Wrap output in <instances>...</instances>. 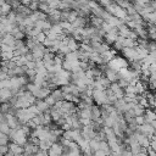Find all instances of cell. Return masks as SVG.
Listing matches in <instances>:
<instances>
[{"label":"cell","mask_w":156,"mask_h":156,"mask_svg":"<svg viewBox=\"0 0 156 156\" xmlns=\"http://www.w3.org/2000/svg\"><path fill=\"white\" fill-rule=\"evenodd\" d=\"M50 95H51V98L56 102L57 101H63V93L61 91V89H54V90H51Z\"/></svg>","instance_id":"obj_13"},{"label":"cell","mask_w":156,"mask_h":156,"mask_svg":"<svg viewBox=\"0 0 156 156\" xmlns=\"http://www.w3.org/2000/svg\"><path fill=\"white\" fill-rule=\"evenodd\" d=\"M0 84L2 88H6V89H10L11 88V83H10V79H5V80H0Z\"/></svg>","instance_id":"obj_27"},{"label":"cell","mask_w":156,"mask_h":156,"mask_svg":"<svg viewBox=\"0 0 156 156\" xmlns=\"http://www.w3.org/2000/svg\"><path fill=\"white\" fill-rule=\"evenodd\" d=\"M22 147H23V154H27V155H35L39 151L38 145H34L29 141H27Z\"/></svg>","instance_id":"obj_5"},{"label":"cell","mask_w":156,"mask_h":156,"mask_svg":"<svg viewBox=\"0 0 156 156\" xmlns=\"http://www.w3.org/2000/svg\"><path fill=\"white\" fill-rule=\"evenodd\" d=\"M27 110H28V112H29V113H32V115H33L34 117L39 115V111L37 110V107H35V105H30V106H29V107H28Z\"/></svg>","instance_id":"obj_24"},{"label":"cell","mask_w":156,"mask_h":156,"mask_svg":"<svg viewBox=\"0 0 156 156\" xmlns=\"http://www.w3.org/2000/svg\"><path fill=\"white\" fill-rule=\"evenodd\" d=\"M12 57H13V52H2L1 54L2 61H10V60H12Z\"/></svg>","instance_id":"obj_22"},{"label":"cell","mask_w":156,"mask_h":156,"mask_svg":"<svg viewBox=\"0 0 156 156\" xmlns=\"http://www.w3.org/2000/svg\"><path fill=\"white\" fill-rule=\"evenodd\" d=\"M0 51H1V54L2 52H13L12 48H10L7 45H4V44H0Z\"/></svg>","instance_id":"obj_25"},{"label":"cell","mask_w":156,"mask_h":156,"mask_svg":"<svg viewBox=\"0 0 156 156\" xmlns=\"http://www.w3.org/2000/svg\"><path fill=\"white\" fill-rule=\"evenodd\" d=\"M7 146H9V151L12 152L15 156H20V155L23 154V147L20 146V145H17V144L10 143V144H7Z\"/></svg>","instance_id":"obj_9"},{"label":"cell","mask_w":156,"mask_h":156,"mask_svg":"<svg viewBox=\"0 0 156 156\" xmlns=\"http://www.w3.org/2000/svg\"><path fill=\"white\" fill-rule=\"evenodd\" d=\"M0 58H1V51H0Z\"/></svg>","instance_id":"obj_35"},{"label":"cell","mask_w":156,"mask_h":156,"mask_svg":"<svg viewBox=\"0 0 156 156\" xmlns=\"http://www.w3.org/2000/svg\"><path fill=\"white\" fill-rule=\"evenodd\" d=\"M67 46L71 50V52L72 51H78V49H79V44L71 37H67Z\"/></svg>","instance_id":"obj_12"},{"label":"cell","mask_w":156,"mask_h":156,"mask_svg":"<svg viewBox=\"0 0 156 156\" xmlns=\"http://www.w3.org/2000/svg\"><path fill=\"white\" fill-rule=\"evenodd\" d=\"M23 46H26V44H24V41H23V40H16V41H15V44H13L12 50L15 51V50H18V49H21V48H23Z\"/></svg>","instance_id":"obj_21"},{"label":"cell","mask_w":156,"mask_h":156,"mask_svg":"<svg viewBox=\"0 0 156 156\" xmlns=\"http://www.w3.org/2000/svg\"><path fill=\"white\" fill-rule=\"evenodd\" d=\"M34 156H48V151H44V150H39Z\"/></svg>","instance_id":"obj_30"},{"label":"cell","mask_w":156,"mask_h":156,"mask_svg":"<svg viewBox=\"0 0 156 156\" xmlns=\"http://www.w3.org/2000/svg\"><path fill=\"white\" fill-rule=\"evenodd\" d=\"M63 60L65 61H68V62H76L78 61V51H72L67 55L63 56Z\"/></svg>","instance_id":"obj_14"},{"label":"cell","mask_w":156,"mask_h":156,"mask_svg":"<svg viewBox=\"0 0 156 156\" xmlns=\"http://www.w3.org/2000/svg\"><path fill=\"white\" fill-rule=\"evenodd\" d=\"M89 149H90V151H91V154H94V152H96L98 150H99V141H96V140H90L89 141Z\"/></svg>","instance_id":"obj_18"},{"label":"cell","mask_w":156,"mask_h":156,"mask_svg":"<svg viewBox=\"0 0 156 156\" xmlns=\"http://www.w3.org/2000/svg\"><path fill=\"white\" fill-rule=\"evenodd\" d=\"M15 41H16V39L13 38V35H12V34H10V33L2 34L1 44H4V45H7V46H10V48H13V44H15Z\"/></svg>","instance_id":"obj_7"},{"label":"cell","mask_w":156,"mask_h":156,"mask_svg":"<svg viewBox=\"0 0 156 156\" xmlns=\"http://www.w3.org/2000/svg\"><path fill=\"white\" fill-rule=\"evenodd\" d=\"M105 73V77L107 78V80L110 82V83H116L119 78H118V72L117 71H115V69H112V68H106V71L104 72Z\"/></svg>","instance_id":"obj_4"},{"label":"cell","mask_w":156,"mask_h":156,"mask_svg":"<svg viewBox=\"0 0 156 156\" xmlns=\"http://www.w3.org/2000/svg\"><path fill=\"white\" fill-rule=\"evenodd\" d=\"M78 110V108H77ZM77 115L79 118L83 119H90V108H83V110H78Z\"/></svg>","instance_id":"obj_15"},{"label":"cell","mask_w":156,"mask_h":156,"mask_svg":"<svg viewBox=\"0 0 156 156\" xmlns=\"http://www.w3.org/2000/svg\"><path fill=\"white\" fill-rule=\"evenodd\" d=\"M10 107H11V105H10L9 102L0 104V113H2V115H7L9 111H10Z\"/></svg>","instance_id":"obj_19"},{"label":"cell","mask_w":156,"mask_h":156,"mask_svg":"<svg viewBox=\"0 0 156 156\" xmlns=\"http://www.w3.org/2000/svg\"><path fill=\"white\" fill-rule=\"evenodd\" d=\"M7 152H9V146L7 145H0V156H4Z\"/></svg>","instance_id":"obj_28"},{"label":"cell","mask_w":156,"mask_h":156,"mask_svg":"<svg viewBox=\"0 0 156 156\" xmlns=\"http://www.w3.org/2000/svg\"><path fill=\"white\" fill-rule=\"evenodd\" d=\"M99 118H101L100 107H98L96 105H93V106L90 107V121H91V122H96Z\"/></svg>","instance_id":"obj_8"},{"label":"cell","mask_w":156,"mask_h":156,"mask_svg":"<svg viewBox=\"0 0 156 156\" xmlns=\"http://www.w3.org/2000/svg\"><path fill=\"white\" fill-rule=\"evenodd\" d=\"M51 145H52V143H50L49 140H39V143H38L39 150H44V151H48L51 147Z\"/></svg>","instance_id":"obj_16"},{"label":"cell","mask_w":156,"mask_h":156,"mask_svg":"<svg viewBox=\"0 0 156 156\" xmlns=\"http://www.w3.org/2000/svg\"><path fill=\"white\" fill-rule=\"evenodd\" d=\"M4 156H15V155H13L12 152H10V151H9V152H7V154H5Z\"/></svg>","instance_id":"obj_31"},{"label":"cell","mask_w":156,"mask_h":156,"mask_svg":"<svg viewBox=\"0 0 156 156\" xmlns=\"http://www.w3.org/2000/svg\"><path fill=\"white\" fill-rule=\"evenodd\" d=\"M1 89H2V87H1V84H0V90H1Z\"/></svg>","instance_id":"obj_34"},{"label":"cell","mask_w":156,"mask_h":156,"mask_svg":"<svg viewBox=\"0 0 156 156\" xmlns=\"http://www.w3.org/2000/svg\"><path fill=\"white\" fill-rule=\"evenodd\" d=\"M26 67H27V69H34L35 71V62L34 61H28L26 63Z\"/></svg>","instance_id":"obj_29"},{"label":"cell","mask_w":156,"mask_h":156,"mask_svg":"<svg viewBox=\"0 0 156 156\" xmlns=\"http://www.w3.org/2000/svg\"><path fill=\"white\" fill-rule=\"evenodd\" d=\"M50 89H48L46 87H43V88H39L34 94H33V96L37 99V100H44L46 96H49L50 95Z\"/></svg>","instance_id":"obj_6"},{"label":"cell","mask_w":156,"mask_h":156,"mask_svg":"<svg viewBox=\"0 0 156 156\" xmlns=\"http://www.w3.org/2000/svg\"><path fill=\"white\" fill-rule=\"evenodd\" d=\"M6 4V1H2V0H0V7L2 6V5H5Z\"/></svg>","instance_id":"obj_32"},{"label":"cell","mask_w":156,"mask_h":156,"mask_svg":"<svg viewBox=\"0 0 156 156\" xmlns=\"http://www.w3.org/2000/svg\"><path fill=\"white\" fill-rule=\"evenodd\" d=\"M34 104H35V107L39 111V113H45V112H48L50 110V107L46 105V102L44 100H35Z\"/></svg>","instance_id":"obj_10"},{"label":"cell","mask_w":156,"mask_h":156,"mask_svg":"<svg viewBox=\"0 0 156 156\" xmlns=\"http://www.w3.org/2000/svg\"><path fill=\"white\" fill-rule=\"evenodd\" d=\"M134 122L136 126H143L145 123V119H144V116H139V117H135L134 118Z\"/></svg>","instance_id":"obj_26"},{"label":"cell","mask_w":156,"mask_h":156,"mask_svg":"<svg viewBox=\"0 0 156 156\" xmlns=\"http://www.w3.org/2000/svg\"><path fill=\"white\" fill-rule=\"evenodd\" d=\"M44 101L46 102V105H48L49 107H52V106H54V105L56 104V101H55V100H54V99L51 98V95H49V96H46V98L44 99Z\"/></svg>","instance_id":"obj_23"},{"label":"cell","mask_w":156,"mask_h":156,"mask_svg":"<svg viewBox=\"0 0 156 156\" xmlns=\"http://www.w3.org/2000/svg\"><path fill=\"white\" fill-rule=\"evenodd\" d=\"M1 39H2V35L0 34V44H1Z\"/></svg>","instance_id":"obj_33"},{"label":"cell","mask_w":156,"mask_h":156,"mask_svg":"<svg viewBox=\"0 0 156 156\" xmlns=\"http://www.w3.org/2000/svg\"><path fill=\"white\" fill-rule=\"evenodd\" d=\"M133 112H134V116H135V117L144 116V113H145V108H144L143 106H140L139 104H136V106L133 108Z\"/></svg>","instance_id":"obj_17"},{"label":"cell","mask_w":156,"mask_h":156,"mask_svg":"<svg viewBox=\"0 0 156 156\" xmlns=\"http://www.w3.org/2000/svg\"><path fill=\"white\" fill-rule=\"evenodd\" d=\"M10 127L6 124V122L5 123H0V132L2 133V134H5V135H9V133H10Z\"/></svg>","instance_id":"obj_20"},{"label":"cell","mask_w":156,"mask_h":156,"mask_svg":"<svg viewBox=\"0 0 156 156\" xmlns=\"http://www.w3.org/2000/svg\"><path fill=\"white\" fill-rule=\"evenodd\" d=\"M5 122H6V124L10 127V129L21 128V127H20V123H18V121H17V117L13 116V115H5Z\"/></svg>","instance_id":"obj_2"},{"label":"cell","mask_w":156,"mask_h":156,"mask_svg":"<svg viewBox=\"0 0 156 156\" xmlns=\"http://www.w3.org/2000/svg\"><path fill=\"white\" fill-rule=\"evenodd\" d=\"M9 140L13 144H17L20 146H23L27 143V133L23 130V128H17V129H11L9 133Z\"/></svg>","instance_id":"obj_1"},{"label":"cell","mask_w":156,"mask_h":156,"mask_svg":"<svg viewBox=\"0 0 156 156\" xmlns=\"http://www.w3.org/2000/svg\"><path fill=\"white\" fill-rule=\"evenodd\" d=\"M62 150H63L62 145L60 143H55L48 150V156H62Z\"/></svg>","instance_id":"obj_3"},{"label":"cell","mask_w":156,"mask_h":156,"mask_svg":"<svg viewBox=\"0 0 156 156\" xmlns=\"http://www.w3.org/2000/svg\"><path fill=\"white\" fill-rule=\"evenodd\" d=\"M100 57H101V60H102V65H107V63H108V62L115 57V51L108 50V51H106V52L101 54V55H100Z\"/></svg>","instance_id":"obj_11"}]
</instances>
